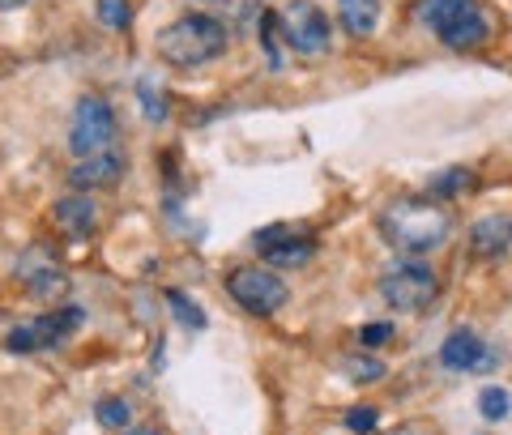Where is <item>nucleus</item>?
I'll return each instance as SVG.
<instances>
[{
    "instance_id": "nucleus-1",
    "label": "nucleus",
    "mask_w": 512,
    "mask_h": 435,
    "mask_svg": "<svg viewBox=\"0 0 512 435\" xmlns=\"http://www.w3.org/2000/svg\"><path fill=\"white\" fill-rule=\"evenodd\" d=\"M448 231H453V222L431 197H402L380 214V235L393 244V252L406 256L436 252L448 239Z\"/></svg>"
},
{
    "instance_id": "nucleus-2",
    "label": "nucleus",
    "mask_w": 512,
    "mask_h": 435,
    "mask_svg": "<svg viewBox=\"0 0 512 435\" xmlns=\"http://www.w3.org/2000/svg\"><path fill=\"white\" fill-rule=\"evenodd\" d=\"M231 43V30L214 13H184L171 26L158 30V56H163L171 69H201V64L218 60Z\"/></svg>"
},
{
    "instance_id": "nucleus-3",
    "label": "nucleus",
    "mask_w": 512,
    "mask_h": 435,
    "mask_svg": "<svg viewBox=\"0 0 512 435\" xmlns=\"http://www.w3.org/2000/svg\"><path fill=\"white\" fill-rule=\"evenodd\" d=\"M419 22L453 52H470L491 35V22L478 0H419Z\"/></svg>"
},
{
    "instance_id": "nucleus-4",
    "label": "nucleus",
    "mask_w": 512,
    "mask_h": 435,
    "mask_svg": "<svg viewBox=\"0 0 512 435\" xmlns=\"http://www.w3.org/2000/svg\"><path fill=\"white\" fill-rule=\"evenodd\" d=\"M380 299L389 303L393 312H402V316H419L427 312L431 303H436L440 295V278H436V269L423 265V261H397L393 269H384L380 273Z\"/></svg>"
},
{
    "instance_id": "nucleus-5",
    "label": "nucleus",
    "mask_w": 512,
    "mask_h": 435,
    "mask_svg": "<svg viewBox=\"0 0 512 435\" xmlns=\"http://www.w3.org/2000/svg\"><path fill=\"white\" fill-rule=\"evenodd\" d=\"M227 295L244 308L248 316H274L286 303V282L274 269L261 265H235L227 273Z\"/></svg>"
},
{
    "instance_id": "nucleus-6",
    "label": "nucleus",
    "mask_w": 512,
    "mask_h": 435,
    "mask_svg": "<svg viewBox=\"0 0 512 435\" xmlns=\"http://www.w3.org/2000/svg\"><path fill=\"white\" fill-rule=\"evenodd\" d=\"M111 145H116V111H111V103L99 99V94L77 99L73 124H69V150H73V158H90L99 150H111Z\"/></svg>"
},
{
    "instance_id": "nucleus-7",
    "label": "nucleus",
    "mask_w": 512,
    "mask_h": 435,
    "mask_svg": "<svg viewBox=\"0 0 512 435\" xmlns=\"http://www.w3.org/2000/svg\"><path fill=\"white\" fill-rule=\"evenodd\" d=\"M278 26H282V39L291 52H299V56H325L329 52L333 26L325 18V9L312 5V0H291V5L278 13Z\"/></svg>"
},
{
    "instance_id": "nucleus-8",
    "label": "nucleus",
    "mask_w": 512,
    "mask_h": 435,
    "mask_svg": "<svg viewBox=\"0 0 512 435\" xmlns=\"http://www.w3.org/2000/svg\"><path fill=\"white\" fill-rule=\"evenodd\" d=\"M82 320H86V312H82V308L47 312V316H39V320H30V325L9 329L5 346H9L13 354H39V350H52V346H60L64 337H69L77 325H82Z\"/></svg>"
},
{
    "instance_id": "nucleus-9",
    "label": "nucleus",
    "mask_w": 512,
    "mask_h": 435,
    "mask_svg": "<svg viewBox=\"0 0 512 435\" xmlns=\"http://www.w3.org/2000/svg\"><path fill=\"white\" fill-rule=\"evenodd\" d=\"M440 363H444V372L483 376V372H491V367H500V350L487 346L474 329H453L440 346Z\"/></svg>"
},
{
    "instance_id": "nucleus-10",
    "label": "nucleus",
    "mask_w": 512,
    "mask_h": 435,
    "mask_svg": "<svg viewBox=\"0 0 512 435\" xmlns=\"http://www.w3.org/2000/svg\"><path fill=\"white\" fill-rule=\"evenodd\" d=\"M252 244H256V252H261L269 265H278V269H299V265H308L316 256V239L295 231V227H286V222L256 231Z\"/></svg>"
},
{
    "instance_id": "nucleus-11",
    "label": "nucleus",
    "mask_w": 512,
    "mask_h": 435,
    "mask_svg": "<svg viewBox=\"0 0 512 435\" xmlns=\"http://www.w3.org/2000/svg\"><path fill=\"white\" fill-rule=\"evenodd\" d=\"M128 171V154L120 145H111V150H99L90 158H77L73 171H69V184L73 192H90V188H111L120 184V175Z\"/></svg>"
},
{
    "instance_id": "nucleus-12",
    "label": "nucleus",
    "mask_w": 512,
    "mask_h": 435,
    "mask_svg": "<svg viewBox=\"0 0 512 435\" xmlns=\"http://www.w3.org/2000/svg\"><path fill=\"white\" fill-rule=\"evenodd\" d=\"M470 252L478 261H500L512 252V214H483L470 227Z\"/></svg>"
},
{
    "instance_id": "nucleus-13",
    "label": "nucleus",
    "mask_w": 512,
    "mask_h": 435,
    "mask_svg": "<svg viewBox=\"0 0 512 435\" xmlns=\"http://www.w3.org/2000/svg\"><path fill=\"white\" fill-rule=\"evenodd\" d=\"M52 218H56V227L69 239H86V235H94V227H99V209H94V201L86 197V192L60 197L52 205Z\"/></svg>"
},
{
    "instance_id": "nucleus-14",
    "label": "nucleus",
    "mask_w": 512,
    "mask_h": 435,
    "mask_svg": "<svg viewBox=\"0 0 512 435\" xmlns=\"http://www.w3.org/2000/svg\"><path fill=\"white\" fill-rule=\"evenodd\" d=\"M338 22L350 39H367L380 26V0H338Z\"/></svg>"
},
{
    "instance_id": "nucleus-15",
    "label": "nucleus",
    "mask_w": 512,
    "mask_h": 435,
    "mask_svg": "<svg viewBox=\"0 0 512 435\" xmlns=\"http://www.w3.org/2000/svg\"><path fill=\"white\" fill-rule=\"evenodd\" d=\"M470 184H474V171L470 167H448V171H436L431 180L423 184V192L431 201H453V197H461V192H470Z\"/></svg>"
},
{
    "instance_id": "nucleus-16",
    "label": "nucleus",
    "mask_w": 512,
    "mask_h": 435,
    "mask_svg": "<svg viewBox=\"0 0 512 435\" xmlns=\"http://www.w3.org/2000/svg\"><path fill=\"white\" fill-rule=\"evenodd\" d=\"M478 410H483L487 423H504L508 410H512L508 389H500V384H491V389H483V393H478Z\"/></svg>"
},
{
    "instance_id": "nucleus-17",
    "label": "nucleus",
    "mask_w": 512,
    "mask_h": 435,
    "mask_svg": "<svg viewBox=\"0 0 512 435\" xmlns=\"http://www.w3.org/2000/svg\"><path fill=\"white\" fill-rule=\"evenodd\" d=\"M167 303H171V312L180 316L184 329H205V325H210V320H205V312H201L188 295H180V290H167Z\"/></svg>"
},
{
    "instance_id": "nucleus-18",
    "label": "nucleus",
    "mask_w": 512,
    "mask_h": 435,
    "mask_svg": "<svg viewBox=\"0 0 512 435\" xmlns=\"http://www.w3.org/2000/svg\"><path fill=\"white\" fill-rule=\"evenodd\" d=\"M94 418H99V427L120 431V427H128V406L120 397H103L99 406H94Z\"/></svg>"
},
{
    "instance_id": "nucleus-19",
    "label": "nucleus",
    "mask_w": 512,
    "mask_h": 435,
    "mask_svg": "<svg viewBox=\"0 0 512 435\" xmlns=\"http://www.w3.org/2000/svg\"><path fill=\"white\" fill-rule=\"evenodd\" d=\"M69 290V282H64L60 269H43L39 278H30V295L35 299H52V295H64Z\"/></svg>"
},
{
    "instance_id": "nucleus-20",
    "label": "nucleus",
    "mask_w": 512,
    "mask_h": 435,
    "mask_svg": "<svg viewBox=\"0 0 512 435\" xmlns=\"http://www.w3.org/2000/svg\"><path fill=\"white\" fill-rule=\"evenodd\" d=\"M99 22L111 30H124L133 22V9H128V0H99Z\"/></svg>"
},
{
    "instance_id": "nucleus-21",
    "label": "nucleus",
    "mask_w": 512,
    "mask_h": 435,
    "mask_svg": "<svg viewBox=\"0 0 512 435\" xmlns=\"http://www.w3.org/2000/svg\"><path fill=\"white\" fill-rule=\"evenodd\" d=\"M346 431H355V435H367V431H376L380 423V410L376 406H355V410H346Z\"/></svg>"
},
{
    "instance_id": "nucleus-22",
    "label": "nucleus",
    "mask_w": 512,
    "mask_h": 435,
    "mask_svg": "<svg viewBox=\"0 0 512 435\" xmlns=\"http://www.w3.org/2000/svg\"><path fill=\"white\" fill-rule=\"evenodd\" d=\"M346 376H350V380H380L384 367H380L376 359H350V363H346Z\"/></svg>"
},
{
    "instance_id": "nucleus-23",
    "label": "nucleus",
    "mask_w": 512,
    "mask_h": 435,
    "mask_svg": "<svg viewBox=\"0 0 512 435\" xmlns=\"http://www.w3.org/2000/svg\"><path fill=\"white\" fill-rule=\"evenodd\" d=\"M137 90H141V103H146V111H150V116H146V120H154V124H163V120H167V103H163V99H158V94H150V86H146V82H141Z\"/></svg>"
},
{
    "instance_id": "nucleus-24",
    "label": "nucleus",
    "mask_w": 512,
    "mask_h": 435,
    "mask_svg": "<svg viewBox=\"0 0 512 435\" xmlns=\"http://www.w3.org/2000/svg\"><path fill=\"white\" fill-rule=\"evenodd\" d=\"M389 337H393V320H389V325H367L359 333V342L363 346H380V342H389Z\"/></svg>"
},
{
    "instance_id": "nucleus-25",
    "label": "nucleus",
    "mask_w": 512,
    "mask_h": 435,
    "mask_svg": "<svg viewBox=\"0 0 512 435\" xmlns=\"http://www.w3.org/2000/svg\"><path fill=\"white\" fill-rule=\"evenodd\" d=\"M22 5H30V0H0V9H22Z\"/></svg>"
},
{
    "instance_id": "nucleus-26",
    "label": "nucleus",
    "mask_w": 512,
    "mask_h": 435,
    "mask_svg": "<svg viewBox=\"0 0 512 435\" xmlns=\"http://www.w3.org/2000/svg\"><path fill=\"white\" fill-rule=\"evenodd\" d=\"M393 435H427L423 427H402V431H393Z\"/></svg>"
},
{
    "instance_id": "nucleus-27",
    "label": "nucleus",
    "mask_w": 512,
    "mask_h": 435,
    "mask_svg": "<svg viewBox=\"0 0 512 435\" xmlns=\"http://www.w3.org/2000/svg\"><path fill=\"white\" fill-rule=\"evenodd\" d=\"M128 435H158V431H150V427H137V431H128Z\"/></svg>"
}]
</instances>
